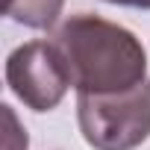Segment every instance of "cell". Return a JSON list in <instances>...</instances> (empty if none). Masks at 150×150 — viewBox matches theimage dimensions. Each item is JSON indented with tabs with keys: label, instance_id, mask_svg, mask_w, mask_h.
<instances>
[{
	"label": "cell",
	"instance_id": "cell-1",
	"mask_svg": "<svg viewBox=\"0 0 150 150\" xmlns=\"http://www.w3.org/2000/svg\"><path fill=\"white\" fill-rule=\"evenodd\" d=\"M71 74L77 94H118L147 83V50L141 38L100 15L65 18L50 38Z\"/></svg>",
	"mask_w": 150,
	"mask_h": 150
},
{
	"label": "cell",
	"instance_id": "cell-2",
	"mask_svg": "<svg viewBox=\"0 0 150 150\" xmlns=\"http://www.w3.org/2000/svg\"><path fill=\"white\" fill-rule=\"evenodd\" d=\"M80 135L91 150H135L150 135V80L118 94H77Z\"/></svg>",
	"mask_w": 150,
	"mask_h": 150
},
{
	"label": "cell",
	"instance_id": "cell-3",
	"mask_svg": "<svg viewBox=\"0 0 150 150\" xmlns=\"http://www.w3.org/2000/svg\"><path fill=\"white\" fill-rule=\"evenodd\" d=\"M6 86L33 112H53L71 86L68 65L47 38L18 44L6 59Z\"/></svg>",
	"mask_w": 150,
	"mask_h": 150
},
{
	"label": "cell",
	"instance_id": "cell-4",
	"mask_svg": "<svg viewBox=\"0 0 150 150\" xmlns=\"http://www.w3.org/2000/svg\"><path fill=\"white\" fill-rule=\"evenodd\" d=\"M65 0H6V15L27 30H53Z\"/></svg>",
	"mask_w": 150,
	"mask_h": 150
},
{
	"label": "cell",
	"instance_id": "cell-5",
	"mask_svg": "<svg viewBox=\"0 0 150 150\" xmlns=\"http://www.w3.org/2000/svg\"><path fill=\"white\" fill-rule=\"evenodd\" d=\"M3 118H6V138H3V150H27L30 147V138H27V129L18 124L12 106H3Z\"/></svg>",
	"mask_w": 150,
	"mask_h": 150
},
{
	"label": "cell",
	"instance_id": "cell-6",
	"mask_svg": "<svg viewBox=\"0 0 150 150\" xmlns=\"http://www.w3.org/2000/svg\"><path fill=\"white\" fill-rule=\"evenodd\" d=\"M112 6H124V9H150V0H103Z\"/></svg>",
	"mask_w": 150,
	"mask_h": 150
}]
</instances>
